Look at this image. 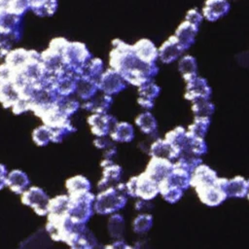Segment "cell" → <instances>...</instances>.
Masks as SVG:
<instances>
[{
	"label": "cell",
	"mask_w": 249,
	"mask_h": 249,
	"mask_svg": "<svg viewBox=\"0 0 249 249\" xmlns=\"http://www.w3.org/2000/svg\"><path fill=\"white\" fill-rule=\"evenodd\" d=\"M127 196L125 184L120 182L116 186L101 190L95 195L93 210L99 215L116 213L124 207Z\"/></svg>",
	"instance_id": "obj_1"
},
{
	"label": "cell",
	"mask_w": 249,
	"mask_h": 249,
	"mask_svg": "<svg viewBox=\"0 0 249 249\" xmlns=\"http://www.w3.org/2000/svg\"><path fill=\"white\" fill-rule=\"evenodd\" d=\"M113 49L109 54L110 67L117 70L121 75L135 68L141 60L135 55L132 46L120 39L112 42Z\"/></svg>",
	"instance_id": "obj_2"
},
{
	"label": "cell",
	"mask_w": 249,
	"mask_h": 249,
	"mask_svg": "<svg viewBox=\"0 0 249 249\" xmlns=\"http://www.w3.org/2000/svg\"><path fill=\"white\" fill-rule=\"evenodd\" d=\"M62 57L65 68L80 76L92 55L84 43L68 41L62 51Z\"/></svg>",
	"instance_id": "obj_3"
},
{
	"label": "cell",
	"mask_w": 249,
	"mask_h": 249,
	"mask_svg": "<svg viewBox=\"0 0 249 249\" xmlns=\"http://www.w3.org/2000/svg\"><path fill=\"white\" fill-rule=\"evenodd\" d=\"M94 196L95 195H93L91 191L77 196H69V205L67 210L69 217L78 224L87 225L94 213Z\"/></svg>",
	"instance_id": "obj_4"
},
{
	"label": "cell",
	"mask_w": 249,
	"mask_h": 249,
	"mask_svg": "<svg viewBox=\"0 0 249 249\" xmlns=\"http://www.w3.org/2000/svg\"><path fill=\"white\" fill-rule=\"evenodd\" d=\"M127 196L152 200L160 195L159 183L152 179L145 171L138 176L131 177L125 184Z\"/></svg>",
	"instance_id": "obj_5"
},
{
	"label": "cell",
	"mask_w": 249,
	"mask_h": 249,
	"mask_svg": "<svg viewBox=\"0 0 249 249\" xmlns=\"http://www.w3.org/2000/svg\"><path fill=\"white\" fill-rule=\"evenodd\" d=\"M228 179L219 178L212 184L199 186L195 188L199 200L208 206H218L223 203L227 198L228 195L226 192Z\"/></svg>",
	"instance_id": "obj_6"
},
{
	"label": "cell",
	"mask_w": 249,
	"mask_h": 249,
	"mask_svg": "<svg viewBox=\"0 0 249 249\" xmlns=\"http://www.w3.org/2000/svg\"><path fill=\"white\" fill-rule=\"evenodd\" d=\"M48 194L38 186H29L21 195V203L30 207L38 216L45 217L48 214V204L50 201Z\"/></svg>",
	"instance_id": "obj_7"
},
{
	"label": "cell",
	"mask_w": 249,
	"mask_h": 249,
	"mask_svg": "<svg viewBox=\"0 0 249 249\" xmlns=\"http://www.w3.org/2000/svg\"><path fill=\"white\" fill-rule=\"evenodd\" d=\"M78 79V74L66 68L49 78L51 87L58 96L75 95Z\"/></svg>",
	"instance_id": "obj_8"
},
{
	"label": "cell",
	"mask_w": 249,
	"mask_h": 249,
	"mask_svg": "<svg viewBox=\"0 0 249 249\" xmlns=\"http://www.w3.org/2000/svg\"><path fill=\"white\" fill-rule=\"evenodd\" d=\"M97 82L99 91L109 95L118 94L123 91L127 85L124 77L117 70L111 67L103 71Z\"/></svg>",
	"instance_id": "obj_9"
},
{
	"label": "cell",
	"mask_w": 249,
	"mask_h": 249,
	"mask_svg": "<svg viewBox=\"0 0 249 249\" xmlns=\"http://www.w3.org/2000/svg\"><path fill=\"white\" fill-rule=\"evenodd\" d=\"M87 123L90 128L91 133L96 137L108 136L117 123V120L108 113H91Z\"/></svg>",
	"instance_id": "obj_10"
},
{
	"label": "cell",
	"mask_w": 249,
	"mask_h": 249,
	"mask_svg": "<svg viewBox=\"0 0 249 249\" xmlns=\"http://www.w3.org/2000/svg\"><path fill=\"white\" fill-rule=\"evenodd\" d=\"M100 165L103 168V171L102 176L97 183V189L99 191L114 187L121 182L123 169L119 164L115 163L113 160L103 159L100 162Z\"/></svg>",
	"instance_id": "obj_11"
},
{
	"label": "cell",
	"mask_w": 249,
	"mask_h": 249,
	"mask_svg": "<svg viewBox=\"0 0 249 249\" xmlns=\"http://www.w3.org/2000/svg\"><path fill=\"white\" fill-rule=\"evenodd\" d=\"M185 98L194 102L199 99H209L212 89L206 79L196 75L193 79L186 82Z\"/></svg>",
	"instance_id": "obj_12"
},
{
	"label": "cell",
	"mask_w": 249,
	"mask_h": 249,
	"mask_svg": "<svg viewBox=\"0 0 249 249\" xmlns=\"http://www.w3.org/2000/svg\"><path fill=\"white\" fill-rule=\"evenodd\" d=\"M173 169V162L164 158L152 157L145 172L158 183L166 178Z\"/></svg>",
	"instance_id": "obj_13"
},
{
	"label": "cell",
	"mask_w": 249,
	"mask_h": 249,
	"mask_svg": "<svg viewBox=\"0 0 249 249\" xmlns=\"http://www.w3.org/2000/svg\"><path fill=\"white\" fill-rule=\"evenodd\" d=\"M66 244L74 249H91L96 246L97 240L93 233L84 225L68 238Z\"/></svg>",
	"instance_id": "obj_14"
},
{
	"label": "cell",
	"mask_w": 249,
	"mask_h": 249,
	"mask_svg": "<svg viewBox=\"0 0 249 249\" xmlns=\"http://www.w3.org/2000/svg\"><path fill=\"white\" fill-rule=\"evenodd\" d=\"M183 52H184L183 48L180 46L179 42L177 41L174 35L169 37L160 47V49H158L159 58L162 63H165V64L172 63L173 61L177 60L181 56Z\"/></svg>",
	"instance_id": "obj_15"
},
{
	"label": "cell",
	"mask_w": 249,
	"mask_h": 249,
	"mask_svg": "<svg viewBox=\"0 0 249 249\" xmlns=\"http://www.w3.org/2000/svg\"><path fill=\"white\" fill-rule=\"evenodd\" d=\"M30 186L28 175L21 169H13L8 172L6 178V187L16 195H21Z\"/></svg>",
	"instance_id": "obj_16"
},
{
	"label": "cell",
	"mask_w": 249,
	"mask_h": 249,
	"mask_svg": "<svg viewBox=\"0 0 249 249\" xmlns=\"http://www.w3.org/2000/svg\"><path fill=\"white\" fill-rule=\"evenodd\" d=\"M113 104L112 95L106 94L102 91L96 93L90 99L83 101L81 107L90 113H107Z\"/></svg>",
	"instance_id": "obj_17"
},
{
	"label": "cell",
	"mask_w": 249,
	"mask_h": 249,
	"mask_svg": "<svg viewBox=\"0 0 249 249\" xmlns=\"http://www.w3.org/2000/svg\"><path fill=\"white\" fill-rule=\"evenodd\" d=\"M133 52L138 59L146 63H154L159 58L158 49L149 39H141L132 45Z\"/></svg>",
	"instance_id": "obj_18"
},
{
	"label": "cell",
	"mask_w": 249,
	"mask_h": 249,
	"mask_svg": "<svg viewBox=\"0 0 249 249\" xmlns=\"http://www.w3.org/2000/svg\"><path fill=\"white\" fill-rule=\"evenodd\" d=\"M182 152L170 144L166 139H157L150 147L149 154L151 157L164 158L170 160H177Z\"/></svg>",
	"instance_id": "obj_19"
},
{
	"label": "cell",
	"mask_w": 249,
	"mask_h": 249,
	"mask_svg": "<svg viewBox=\"0 0 249 249\" xmlns=\"http://www.w3.org/2000/svg\"><path fill=\"white\" fill-rule=\"evenodd\" d=\"M97 92H99V87L96 80L90 79L84 75L79 76L75 91V95L79 100L87 101L94 96Z\"/></svg>",
	"instance_id": "obj_20"
},
{
	"label": "cell",
	"mask_w": 249,
	"mask_h": 249,
	"mask_svg": "<svg viewBox=\"0 0 249 249\" xmlns=\"http://www.w3.org/2000/svg\"><path fill=\"white\" fill-rule=\"evenodd\" d=\"M217 177V173L212 168L201 162L192 172L191 187L196 188L199 186L212 184L213 182H215Z\"/></svg>",
	"instance_id": "obj_21"
},
{
	"label": "cell",
	"mask_w": 249,
	"mask_h": 249,
	"mask_svg": "<svg viewBox=\"0 0 249 249\" xmlns=\"http://www.w3.org/2000/svg\"><path fill=\"white\" fill-rule=\"evenodd\" d=\"M197 31H198L197 26L194 25L193 23L189 22L188 20H185L178 26V28L175 31L174 36L176 37L180 46L185 51V50L189 49L194 44Z\"/></svg>",
	"instance_id": "obj_22"
},
{
	"label": "cell",
	"mask_w": 249,
	"mask_h": 249,
	"mask_svg": "<svg viewBox=\"0 0 249 249\" xmlns=\"http://www.w3.org/2000/svg\"><path fill=\"white\" fill-rule=\"evenodd\" d=\"M230 10L227 0H207L203 8V16L209 21L217 20L224 17Z\"/></svg>",
	"instance_id": "obj_23"
},
{
	"label": "cell",
	"mask_w": 249,
	"mask_h": 249,
	"mask_svg": "<svg viewBox=\"0 0 249 249\" xmlns=\"http://www.w3.org/2000/svg\"><path fill=\"white\" fill-rule=\"evenodd\" d=\"M160 195L168 203H176L184 195V190L173 184L167 177L159 182Z\"/></svg>",
	"instance_id": "obj_24"
},
{
	"label": "cell",
	"mask_w": 249,
	"mask_h": 249,
	"mask_svg": "<svg viewBox=\"0 0 249 249\" xmlns=\"http://www.w3.org/2000/svg\"><path fill=\"white\" fill-rule=\"evenodd\" d=\"M65 189L68 196H77L90 192L91 183L84 175H75L66 179Z\"/></svg>",
	"instance_id": "obj_25"
},
{
	"label": "cell",
	"mask_w": 249,
	"mask_h": 249,
	"mask_svg": "<svg viewBox=\"0 0 249 249\" xmlns=\"http://www.w3.org/2000/svg\"><path fill=\"white\" fill-rule=\"evenodd\" d=\"M109 136L115 142H121V143L131 142L135 136L134 128L130 124L126 122H121V123L117 122L114 127L112 128Z\"/></svg>",
	"instance_id": "obj_26"
},
{
	"label": "cell",
	"mask_w": 249,
	"mask_h": 249,
	"mask_svg": "<svg viewBox=\"0 0 249 249\" xmlns=\"http://www.w3.org/2000/svg\"><path fill=\"white\" fill-rule=\"evenodd\" d=\"M18 97V92L11 81L0 80V104L5 109H11Z\"/></svg>",
	"instance_id": "obj_27"
},
{
	"label": "cell",
	"mask_w": 249,
	"mask_h": 249,
	"mask_svg": "<svg viewBox=\"0 0 249 249\" xmlns=\"http://www.w3.org/2000/svg\"><path fill=\"white\" fill-rule=\"evenodd\" d=\"M226 192L228 197H244L249 192V183L242 176L228 179Z\"/></svg>",
	"instance_id": "obj_28"
},
{
	"label": "cell",
	"mask_w": 249,
	"mask_h": 249,
	"mask_svg": "<svg viewBox=\"0 0 249 249\" xmlns=\"http://www.w3.org/2000/svg\"><path fill=\"white\" fill-rule=\"evenodd\" d=\"M30 10L38 17H52L57 10V0H29Z\"/></svg>",
	"instance_id": "obj_29"
},
{
	"label": "cell",
	"mask_w": 249,
	"mask_h": 249,
	"mask_svg": "<svg viewBox=\"0 0 249 249\" xmlns=\"http://www.w3.org/2000/svg\"><path fill=\"white\" fill-rule=\"evenodd\" d=\"M69 205V196L65 195H57L53 197L50 198L48 204V214L52 216H59L67 214Z\"/></svg>",
	"instance_id": "obj_30"
},
{
	"label": "cell",
	"mask_w": 249,
	"mask_h": 249,
	"mask_svg": "<svg viewBox=\"0 0 249 249\" xmlns=\"http://www.w3.org/2000/svg\"><path fill=\"white\" fill-rule=\"evenodd\" d=\"M191 175L192 172L187 169L173 163V169L167 178L175 185L182 188L184 191L191 187Z\"/></svg>",
	"instance_id": "obj_31"
},
{
	"label": "cell",
	"mask_w": 249,
	"mask_h": 249,
	"mask_svg": "<svg viewBox=\"0 0 249 249\" xmlns=\"http://www.w3.org/2000/svg\"><path fill=\"white\" fill-rule=\"evenodd\" d=\"M178 69L185 82L193 79L197 75V63L196 58L192 55L182 56L178 63Z\"/></svg>",
	"instance_id": "obj_32"
},
{
	"label": "cell",
	"mask_w": 249,
	"mask_h": 249,
	"mask_svg": "<svg viewBox=\"0 0 249 249\" xmlns=\"http://www.w3.org/2000/svg\"><path fill=\"white\" fill-rule=\"evenodd\" d=\"M55 104L57 108L67 117L71 118L75 115L79 109L81 108V103L78 98L74 97V95L70 96H58Z\"/></svg>",
	"instance_id": "obj_33"
},
{
	"label": "cell",
	"mask_w": 249,
	"mask_h": 249,
	"mask_svg": "<svg viewBox=\"0 0 249 249\" xmlns=\"http://www.w3.org/2000/svg\"><path fill=\"white\" fill-rule=\"evenodd\" d=\"M164 139L183 152L188 144V131L183 126H177L168 131L165 134Z\"/></svg>",
	"instance_id": "obj_34"
},
{
	"label": "cell",
	"mask_w": 249,
	"mask_h": 249,
	"mask_svg": "<svg viewBox=\"0 0 249 249\" xmlns=\"http://www.w3.org/2000/svg\"><path fill=\"white\" fill-rule=\"evenodd\" d=\"M135 124L144 134H153L158 128L157 120L149 111L139 114L135 118Z\"/></svg>",
	"instance_id": "obj_35"
},
{
	"label": "cell",
	"mask_w": 249,
	"mask_h": 249,
	"mask_svg": "<svg viewBox=\"0 0 249 249\" xmlns=\"http://www.w3.org/2000/svg\"><path fill=\"white\" fill-rule=\"evenodd\" d=\"M109 235L114 239H120L123 237L124 231V220L121 214L113 213L108 220L107 225Z\"/></svg>",
	"instance_id": "obj_36"
},
{
	"label": "cell",
	"mask_w": 249,
	"mask_h": 249,
	"mask_svg": "<svg viewBox=\"0 0 249 249\" xmlns=\"http://www.w3.org/2000/svg\"><path fill=\"white\" fill-rule=\"evenodd\" d=\"M210 124H211L210 117L196 116L194 122L188 126V132L194 136L204 138V136L208 131Z\"/></svg>",
	"instance_id": "obj_37"
},
{
	"label": "cell",
	"mask_w": 249,
	"mask_h": 249,
	"mask_svg": "<svg viewBox=\"0 0 249 249\" xmlns=\"http://www.w3.org/2000/svg\"><path fill=\"white\" fill-rule=\"evenodd\" d=\"M31 138L37 146H47L52 142V128L43 124L32 130Z\"/></svg>",
	"instance_id": "obj_38"
},
{
	"label": "cell",
	"mask_w": 249,
	"mask_h": 249,
	"mask_svg": "<svg viewBox=\"0 0 249 249\" xmlns=\"http://www.w3.org/2000/svg\"><path fill=\"white\" fill-rule=\"evenodd\" d=\"M202 161L199 156H196L189 151H183L178 157L175 164L187 169L190 172H193L195 168Z\"/></svg>",
	"instance_id": "obj_39"
},
{
	"label": "cell",
	"mask_w": 249,
	"mask_h": 249,
	"mask_svg": "<svg viewBox=\"0 0 249 249\" xmlns=\"http://www.w3.org/2000/svg\"><path fill=\"white\" fill-rule=\"evenodd\" d=\"M103 71H104V64L102 59L98 57H91L90 60L85 66L82 75L98 81Z\"/></svg>",
	"instance_id": "obj_40"
},
{
	"label": "cell",
	"mask_w": 249,
	"mask_h": 249,
	"mask_svg": "<svg viewBox=\"0 0 249 249\" xmlns=\"http://www.w3.org/2000/svg\"><path fill=\"white\" fill-rule=\"evenodd\" d=\"M184 151L192 152L193 154L200 157L207 152V144L204 138L194 136L188 132V144Z\"/></svg>",
	"instance_id": "obj_41"
},
{
	"label": "cell",
	"mask_w": 249,
	"mask_h": 249,
	"mask_svg": "<svg viewBox=\"0 0 249 249\" xmlns=\"http://www.w3.org/2000/svg\"><path fill=\"white\" fill-rule=\"evenodd\" d=\"M153 226V216L148 213H141L133 220L132 229L135 233L142 234L150 231Z\"/></svg>",
	"instance_id": "obj_42"
},
{
	"label": "cell",
	"mask_w": 249,
	"mask_h": 249,
	"mask_svg": "<svg viewBox=\"0 0 249 249\" xmlns=\"http://www.w3.org/2000/svg\"><path fill=\"white\" fill-rule=\"evenodd\" d=\"M192 111L195 116L210 117L215 111V106L209 99H199L192 102Z\"/></svg>",
	"instance_id": "obj_43"
},
{
	"label": "cell",
	"mask_w": 249,
	"mask_h": 249,
	"mask_svg": "<svg viewBox=\"0 0 249 249\" xmlns=\"http://www.w3.org/2000/svg\"><path fill=\"white\" fill-rule=\"evenodd\" d=\"M20 38H21V34L0 27V47L1 48L7 51H10L13 45L18 42Z\"/></svg>",
	"instance_id": "obj_44"
},
{
	"label": "cell",
	"mask_w": 249,
	"mask_h": 249,
	"mask_svg": "<svg viewBox=\"0 0 249 249\" xmlns=\"http://www.w3.org/2000/svg\"><path fill=\"white\" fill-rule=\"evenodd\" d=\"M52 240L50 238V236L48 235L47 231L44 230L43 232H35L34 234H32L31 236H29L28 238H26L24 241L21 242L20 247H43V246H48V241Z\"/></svg>",
	"instance_id": "obj_45"
},
{
	"label": "cell",
	"mask_w": 249,
	"mask_h": 249,
	"mask_svg": "<svg viewBox=\"0 0 249 249\" xmlns=\"http://www.w3.org/2000/svg\"><path fill=\"white\" fill-rule=\"evenodd\" d=\"M160 92V88L154 83L153 81H149L140 87H138V94L139 97L148 99V100H155Z\"/></svg>",
	"instance_id": "obj_46"
},
{
	"label": "cell",
	"mask_w": 249,
	"mask_h": 249,
	"mask_svg": "<svg viewBox=\"0 0 249 249\" xmlns=\"http://www.w3.org/2000/svg\"><path fill=\"white\" fill-rule=\"evenodd\" d=\"M75 131H76V127L74 126L72 122L62 126L52 128V142L60 143L64 140L65 137H67L68 135H70Z\"/></svg>",
	"instance_id": "obj_47"
},
{
	"label": "cell",
	"mask_w": 249,
	"mask_h": 249,
	"mask_svg": "<svg viewBox=\"0 0 249 249\" xmlns=\"http://www.w3.org/2000/svg\"><path fill=\"white\" fill-rule=\"evenodd\" d=\"M8 12L23 17V15L30 9L29 0H8L6 3Z\"/></svg>",
	"instance_id": "obj_48"
},
{
	"label": "cell",
	"mask_w": 249,
	"mask_h": 249,
	"mask_svg": "<svg viewBox=\"0 0 249 249\" xmlns=\"http://www.w3.org/2000/svg\"><path fill=\"white\" fill-rule=\"evenodd\" d=\"M93 145L95 148L104 151L114 144H113V140L111 138L109 139V138H107V136H101V137H96L93 140Z\"/></svg>",
	"instance_id": "obj_49"
},
{
	"label": "cell",
	"mask_w": 249,
	"mask_h": 249,
	"mask_svg": "<svg viewBox=\"0 0 249 249\" xmlns=\"http://www.w3.org/2000/svg\"><path fill=\"white\" fill-rule=\"evenodd\" d=\"M186 20H188L189 22L193 23L194 25L196 26H199L201 20H202V16L195 9L193 10H190L188 13H187V16H186Z\"/></svg>",
	"instance_id": "obj_50"
},
{
	"label": "cell",
	"mask_w": 249,
	"mask_h": 249,
	"mask_svg": "<svg viewBox=\"0 0 249 249\" xmlns=\"http://www.w3.org/2000/svg\"><path fill=\"white\" fill-rule=\"evenodd\" d=\"M134 207L139 212H147V211L152 210L154 205L150 202V200H146V199H142L141 198L140 200L135 202Z\"/></svg>",
	"instance_id": "obj_51"
},
{
	"label": "cell",
	"mask_w": 249,
	"mask_h": 249,
	"mask_svg": "<svg viewBox=\"0 0 249 249\" xmlns=\"http://www.w3.org/2000/svg\"><path fill=\"white\" fill-rule=\"evenodd\" d=\"M8 169L5 164L0 163V191L6 187V178L8 174Z\"/></svg>",
	"instance_id": "obj_52"
},
{
	"label": "cell",
	"mask_w": 249,
	"mask_h": 249,
	"mask_svg": "<svg viewBox=\"0 0 249 249\" xmlns=\"http://www.w3.org/2000/svg\"><path fill=\"white\" fill-rule=\"evenodd\" d=\"M105 247L106 248H118V249L121 248L122 249V248H129L130 246L127 245L124 239L120 238V239H116L114 242H112L109 245H106Z\"/></svg>",
	"instance_id": "obj_53"
},
{
	"label": "cell",
	"mask_w": 249,
	"mask_h": 249,
	"mask_svg": "<svg viewBox=\"0 0 249 249\" xmlns=\"http://www.w3.org/2000/svg\"><path fill=\"white\" fill-rule=\"evenodd\" d=\"M137 102H138V104H139L142 108L147 109V110L152 109V108L154 107V103H155V101H153V100L144 99V98H141V97H139V96H138V98H137Z\"/></svg>",
	"instance_id": "obj_54"
},
{
	"label": "cell",
	"mask_w": 249,
	"mask_h": 249,
	"mask_svg": "<svg viewBox=\"0 0 249 249\" xmlns=\"http://www.w3.org/2000/svg\"><path fill=\"white\" fill-rule=\"evenodd\" d=\"M8 52L9 51H7V50H5V49L0 47V62H2L4 60V57H5V55L7 54Z\"/></svg>",
	"instance_id": "obj_55"
},
{
	"label": "cell",
	"mask_w": 249,
	"mask_h": 249,
	"mask_svg": "<svg viewBox=\"0 0 249 249\" xmlns=\"http://www.w3.org/2000/svg\"><path fill=\"white\" fill-rule=\"evenodd\" d=\"M247 197H248V199H249V192H248V194H247V196H246Z\"/></svg>",
	"instance_id": "obj_56"
}]
</instances>
